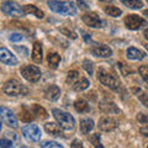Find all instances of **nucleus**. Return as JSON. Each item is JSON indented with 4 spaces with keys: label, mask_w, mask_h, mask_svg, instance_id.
<instances>
[{
    "label": "nucleus",
    "mask_w": 148,
    "mask_h": 148,
    "mask_svg": "<svg viewBox=\"0 0 148 148\" xmlns=\"http://www.w3.org/2000/svg\"><path fill=\"white\" fill-rule=\"evenodd\" d=\"M98 79L100 80L101 84H104L105 86H108L109 89L117 91L121 86V82H120L119 77L116 75V73L110 71L108 68L101 67L98 71Z\"/></svg>",
    "instance_id": "obj_1"
},
{
    "label": "nucleus",
    "mask_w": 148,
    "mask_h": 148,
    "mask_svg": "<svg viewBox=\"0 0 148 148\" xmlns=\"http://www.w3.org/2000/svg\"><path fill=\"white\" fill-rule=\"evenodd\" d=\"M47 5L52 11L61 14V15H66V16L77 15V8L73 1H48Z\"/></svg>",
    "instance_id": "obj_2"
},
{
    "label": "nucleus",
    "mask_w": 148,
    "mask_h": 148,
    "mask_svg": "<svg viewBox=\"0 0 148 148\" xmlns=\"http://www.w3.org/2000/svg\"><path fill=\"white\" fill-rule=\"evenodd\" d=\"M52 112H53L54 119L59 123V126L62 127V130H66V131L74 130V127H75V120H74V117L71 114H68L63 110H59V109H53Z\"/></svg>",
    "instance_id": "obj_3"
},
{
    "label": "nucleus",
    "mask_w": 148,
    "mask_h": 148,
    "mask_svg": "<svg viewBox=\"0 0 148 148\" xmlns=\"http://www.w3.org/2000/svg\"><path fill=\"white\" fill-rule=\"evenodd\" d=\"M27 89L21 84L20 82H17L15 79H10L5 83L4 85V92L9 96H18L21 94H25Z\"/></svg>",
    "instance_id": "obj_4"
},
{
    "label": "nucleus",
    "mask_w": 148,
    "mask_h": 148,
    "mask_svg": "<svg viewBox=\"0 0 148 148\" xmlns=\"http://www.w3.org/2000/svg\"><path fill=\"white\" fill-rule=\"evenodd\" d=\"M1 10H3V12L5 14V15H9V16L20 17V16L25 15L24 8H22L21 5H18L17 3H14V1H5V3H3Z\"/></svg>",
    "instance_id": "obj_5"
},
{
    "label": "nucleus",
    "mask_w": 148,
    "mask_h": 148,
    "mask_svg": "<svg viewBox=\"0 0 148 148\" xmlns=\"http://www.w3.org/2000/svg\"><path fill=\"white\" fill-rule=\"evenodd\" d=\"M21 74L27 82H31V83L38 82L40 78H41L40 68L36 67V66H32V64H29V66H25L24 68H22L21 69Z\"/></svg>",
    "instance_id": "obj_6"
},
{
    "label": "nucleus",
    "mask_w": 148,
    "mask_h": 148,
    "mask_svg": "<svg viewBox=\"0 0 148 148\" xmlns=\"http://www.w3.org/2000/svg\"><path fill=\"white\" fill-rule=\"evenodd\" d=\"M22 135L25 136L27 141L38 142L41 140V130L37 125H26V126L22 127Z\"/></svg>",
    "instance_id": "obj_7"
},
{
    "label": "nucleus",
    "mask_w": 148,
    "mask_h": 148,
    "mask_svg": "<svg viewBox=\"0 0 148 148\" xmlns=\"http://www.w3.org/2000/svg\"><path fill=\"white\" fill-rule=\"evenodd\" d=\"M125 25H126L127 29L135 31V30H140L142 27H145L147 25V22L143 17L135 15V14H131V15H127L125 17Z\"/></svg>",
    "instance_id": "obj_8"
},
{
    "label": "nucleus",
    "mask_w": 148,
    "mask_h": 148,
    "mask_svg": "<svg viewBox=\"0 0 148 148\" xmlns=\"http://www.w3.org/2000/svg\"><path fill=\"white\" fill-rule=\"evenodd\" d=\"M0 120L6 123L9 127L17 128V119L15 117V115L12 114V111L10 109L5 108V106H0Z\"/></svg>",
    "instance_id": "obj_9"
},
{
    "label": "nucleus",
    "mask_w": 148,
    "mask_h": 148,
    "mask_svg": "<svg viewBox=\"0 0 148 148\" xmlns=\"http://www.w3.org/2000/svg\"><path fill=\"white\" fill-rule=\"evenodd\" d=\"M99 130L103 132H110L114 131L119 127V120L112 116H104L99 120Z\"/></svg>",
    "instance_id": "obj_10"
},
{
    "label": "nucleus",
    "mask_w": 148,
    "mask_h": 148,
    "mask_svg": "<svg viewBox=\"0 0 148 148\" xmlns=\"http://www.w3.org/2000/svg\"><path fill=\"white\" fill-rule=\"evenodd\" d=\"M0 62H3L6 66H16L18 63L17 58L5 47H0Z\"/></svg>",
    "instance_id": "obj_11"
},
{
    "label": "nucleus",
    "mask_w": 148,
    "mask_h": 148,
    "mask_svg": "<svg viewBox=\"0 0 148 148\" xmlns=\"http://www.w3.org/2000/svg\"><path fill=\"white\" fill-rule=\"evenodd\" d=\"M91 53L100 58H109L112 56V49L106 45H94L91 47Z\"/></svg>",
    "instance_id": "obj_12"
},
{
    "label": "nucleus",
    "mask_w": 148,
    "mask_h": 148,
    "mask_svg": "<svg viewBox=\"0 0 148 148\" xmlns=\"http://www.w3.org/2000/svg\"><path fill=\"white\" fill-rule=\"evenodd\" d=\"M82 20L84 21L85 25H88L89 27H94V29L101 27V20L95 12H86V14H84V15L82 16Z\"/></svg>",
    "instance_id": "obj_13"
},
{
    "label": "nucleus",
    "mask_w": 148,
    "mask_h": 148,
    "mask_svg": "<svg viewBox=\"0 0 148 148\" xmlns=\"http://www.w3.org/2000/svg\"><path fill=\"white\" fill-rule=\"evenodd\" d=\"M45 130L48 135L53 136V137H63V131H62V127L59 126L58 123L56 122H48V123H45Z\"/></svg>",
    "instance_id": "obj_14"
},
{
    "label": "nucleus",
    "mask_w": 148,
    "mask_h": 148,
    "mask_svg": "<svg viewBox=\"0 0 148 148\" xmlns=\"http://www.w3.org/2000/svg\"><path fill=\"white\" fill-rule=\"evenodd\" d=\"M61 96V89L57 85H49L45 89V98L51 101H56Z\"/></svg>",
    "instance_id": "obj_15"
},
{
    "label": "nucleus",
    "mask_w": 148,
    "mask_h": 148,
    "mask_svg": "<svg viewBox=\"0 0 148 148\" xmlns=\"http://www.w3.org/2000/svg\"><path fill=\"white\" fill-rule=\"evenodd\" d=\"M99 109L103 111L104 114H119L120 112V109L116 106V104H114L112 101H101L99 104Z\"/></svg>",
    "instance_id": "obj_16"
},
{
    "label": "nucleus",
    "mask_w": 148,
    "mask_h": 148,
    "mask_svg": "<svg viewBox=\"0 0 148 148\" xmlns=\"http://www.w3.org/2000/svg\"><path fill=\"white\" fill-rule=\"evenodd\" d=\"M127 58L128 59H132V61H141L146 57V54L140 51L138 48H135V47H130L127 48Z\"/></svg>",
    "instance_id": "obj_17"
},
{
    "label": "nucleus",
    "mask_w": 148,
    "mask_h": 148,
    "mask_svg": "<svg viewBox=\"0 0 148 148\" xmlns=\"http://www.w3.org/2000/svg\"><path fill=\"white\" fill-rule=\"evenodd\" d=\"M32 59L36 63L42 62V43L41 42H35L34 48H32Z\"/></svg>",
    "instance_id": "obj_18"
},
{
    "label": "nucleus",
    "mask_w": 148,
    "mask_h": 148,
    "mask_svg": "<svg viewBox=\"0 0 148 148\" xmlns=\"http://www.w3.org/2000/svg\"><path fill=\"white\" fill-rule=\"evenodd\" d=\"M92 128H94V121L91 119L85 117L80 120V131L83 135H88Z\"/></svg>",
    "instance_id": "obj_19"
},
{
    "label": "nucleus",
    "mask_w": 148,
    "mask_h": 148,
    "mask_svg": "<svg viewBox=\"0 0 148 148\" xmlns=\"http://www.w3.org/2000/svg\"><path fill=\"white\" fill-rule=\"evenodd\" d=\"M24 11L25 14H30V15H35L36 17H38V18H42L45 16V14L42 10H40L37 6L35 5H32V4H27V5L24 6Z\"/></svg>",
    "instance_id": "obj_20"
},
{
    "label": "nucleus",
    "mask_w": 148,
    "mask_h": 148,
    "mask_svg": "<svg viewBox=\"0 0 148 148\" xmlns=\"http://www.w3.org/2000/svg\"><path fill=\"white\" fill-rule=\"evenodd\" d=\"M47 62H48L49 68H52V69L58 68L59 63H61V56H59L58 53H56V52L48 53V56H47Z\"/></svg>",
    "instance_id": "obj_21"
},
{
    "label": "nucleus",
    "mask_w": 148,
    "mask_h": 148,
    "mask_svg": "<svg viewBox=\"0 0 148 148\" xmlns=\"http://www.w3.org/2000/svg\"><path fill=\"white\" fill-rule=\"evenodd\" d=\"M18 117H20V120L24 122H30V121H34L35 115L32 112V110L27 109V108H22L20 110V114H18Z\"/></svg>",
    "instance_id": "obj_22"
},
{
    "label": "nucleus",
    "mask_w": 148,
    "mask_h": 148,
    "mask_svg": "<svg viewBox=\"0 0 148 148\" xmlns=\"http://www.w3.org/2000/svg\"><path fill=\"white\" fill-rule=\"evenodd\" d=\"M132 91L137 95L138 100H140L141 103L143 104V106L148 108V94H147V92L143 91V90H141L140 88H132Z\"/></svg>",
    "instance_id": "obj_23"
},
{
    "label": "nucleus",
    "mask_w": 148,
    "mask_h": 148,
    "mask_svg": "<svg viewBox=\"0 0 148 148\" xmlns=\"http://www.w3.org/2000/svg\"><path fill=\"white\" fill-rule=\"evenodd\" d=\"M74 109H75L78 112H86L89 111V104L86 103L84 99H78L74 103Z\"/></svg>",
    "instance_id": "obj_24"
},
{
    "label": "nucleus",
    "mask_w": 148,
    "mask_h": 148,
    "mask_svg": "<svg viewBox=\"0 0 148 148\" xmlns=\"http://www.w3.org/2000/svg\"><path fill=\"white\" fill-rule=\"evenodd\" d=\"M104 11L106 12V15H109L111 17H119L122 14L121 9H119L117 6H115V5H108V6H105L104 8Z\"/></svg>",
    "instance_id": "obj_25"
},
{
    "label": "nucleus",
    "mask_w": 148,
    "mask_h": 148,
    "mask_svg": "<svg viewBox=\"0 0 148 148\" xmlns=\"http://www.w3.org/2000/svg\"><path fill=\"white\" fill-rule=\"evenodd\" d=\"M78 80H79V72H78V71H71V72H68L67 79H66L68 85H73L74 86L78 83Z\"/></svg>",
    "instance_id": "obj_26"
},
{
    "label": "nucleus",
    "mask_w": 148,
    "mask_h": 148,
    "mask_svg": "<svg viewBox=\"0 0 148 148\" xmlns=\"http://www.w3.org/2000/svg\"><path fill=\"white\" fill-rule=\"evenodd\" d=\"M32 112H34L35 116L40 117V119H47V116H48L47 111H46L42 108V106H40V105H37V104L32 106Z\"/></svg>",
    "instance_id": "obj_27"
},
{
    "label": "nucleus",
    "mask_w": 148,
    "mask_h": 148,
    "mask_svg": "<svg viewBox=\"0 0 148 148\" xmlns=\"http://www.w3.org/2000/svg\"><path fill=\"white\" fill-rule=\"evenodd\" d=\"M122 4H125L130 9H133V10H137V9H141L143 6V3L141 0H122Z\"/></svg>",
    "instance_id": "obj_28"
},
{
    "label": "nucleus",
    "mask_w": 148,
    "mask_h": 148,
    "mask_svg": "<svg viewBox=\"0 0 148 148\" xmlns=\"http://www.w3.org/2000/svg\"><path fill=\"white\" fill-rule=\"evenodd\" d=\"M89 84L90 83H89V80H88L86 78H82V79L78 80V83L73 88H74V90L75 91H83V90H85V89L89 88Z\"/></svg>",
    "instance_id": "obj_29"
},
{
    "label": "nucleus",
    "mask_w": 148,
    "mask_h": 148,
    "mask_svg": "<svg viewBox=\"0 0 148 148\" xmlns=\"http://www.w3.org/2000/svg\"><path fill=\"white\" fill-rule=\"evenodd\" d=\"M89 141L91 142V145L94 146L95 148H104L103 145H101V142H100V135L99 133H94V135H91L89 137Z\"/></svg>",
    "instance_id": "obj_30"
},
{
    "label": "nucleus",
    "mask_w": 148,
    "mask_h": 148,
    "mask_svg": "<svg viewBox=\"0 0 148 148\" xmlns=\"http://www.w3.org/2000/svg\"><path fill=\"white\" fill-rule=\"evenodd\" d=\"M83 68L85 69L89 75H92V72H94V64H92L91 61H89V59H84V61H83Z\"/></svg>",
    "instance_id": "obj_31"
},
{
    "label": "nucleus",
    "mask_w": 148,
    "mask_h": 148,
    "mask_svg": "<svg viewBox=\"0 0 148 148\" xmlns=\"http://www.w3.org/2000/svg\"><path fill=\"white\" fill-rule=\"evenodd\" d=\"M41 147L42 148H63L59 143L54 142V141H45L41 143Z\"/></svg>",
    "instance_id": "obj_32"
},
{
    "label": "nucleus",
    "mask_w": 148,
    "mask_h": 148,
    "mask_svg": "<svg viewBox=\"0 0 148 148\" xmlns=\"http://www.w3.org/2000/svg\"><path fill=\"white\" fill-rule=\"evenodd\" d=\"M138 73L142 77V79L148 84V66H141L138 68Z\"/></svg>",
    "instance_id": "obj_33"
},
{
    "label": "nucleus",
    "mask_w": 148,
    "mask_h": 148,
    "mask_svg": "<svg viewBox=\"0 0 148 148\" xmlns=\"http://www.w3.org/2000/svg\"><path fill=\"white\" fill-rule=\"evenodd\" d=\"M12 147H14V142L12 141H10L6 137L0 138V148H12Z\"/></svg>",
    "instance_id": "obj_34"
},
{
    "label": "nucleus",
    "mask_w": 148,
    "mask_h": 148,
    "mask_svg": "<svg viewBox=\"0 0 148 148\" xmlns=\"http://www.w3.org/2000/svg\"><path fill=\"white\" fill-rule=\"evenodd\" d=\"M59 31H61L64 36H67V37H69V38H72V40H75V38H77L75 32L72 31V30H68V29H66V27H62V29L59 30Z\"/></svg>",
    "instance_id": "obj_35"
},
{
    "label": "nucleus",
    "mask_w": 148,
    "mask_h": 148,
    "mask_svg": "<svg viewBox=\"0 0 148 148\" xmlns=\"http://www.w3.org/2000/svg\"><path fill=\"white\" fill-rule=\"evenodd\" d=\"M117 66H119L120 71H121V73L123 74V75H128V74H131V73H132L131 68H130V67H127L126 64H125V63H122V62L117 63Z\"/></svg>",
    "instance_id": "obj_36"
},
{
    "label": "nucleus",
    "mask_w": 148,
    "mask_h": 148,
    "mask_svg": "<svg viewBox=\"0 0 148 148\" xmlns=\"http://www.w3.org/2000/svg\"><path fill=\"white\" fill-rule=\"evenodd\" d=\"M136 119H137V121L140 122V123H142L143 126H146V125H148V115L147 114H143V112H140L136 116Z\"/></svg>",
    "instance_id": "obj_37"
},
{
    "label": "nucleus",
    "mask_w": 148,
    "mask_h": 148,
    "mask_svg": "<svg viewBox=\"0 0 148 148\" xmlns=\"http://www.w3.org/2000/svg\"><path fill=\"white\" fill-rule=\"evenodd\" d=\"M6 138H9V140L12 141L14 143H16V142L20 141V138H18V136H17L16 132H10V131H8V132H6Z\"/></svg>",
    "instance_id": "obj_38"
},
{
    "label": "nucleus",
    "mask_w": 148,
    "mask_h": 148,
    "mask_svg": "<svg viewBox=\"0 0 148 148\" xmlns=\"http://www.w3.org/2000/svg\"><path fill=\"white\" fill-rule=\"evenodd\" d=\"M71 148H84V146H83L80 140H74L71 143Z\"/></svg>",
    "instance_id": "obj_39"
},
{
    "label": "nucleus",
    "mask_w": 148,
    "mask_h": 148,
    "mask_svg": "<svg viewBox=\"0 0 148 148\" xmlns=\"http://www.w3.org/2000/svg\"><path fill=\"white\" fill-rule=\"evenodd\" d=\"M21 40H22L21 34H12L10 36V41H12V42H17V41H21Z\"/></svg>",
    "instance_id": "obj_40"
},
{
    "label": "nucleus",
    "mask_w": 148,
    "mask_h": 148,
    "mask_svg": "<svg viewBox=\"0 0 148 148\" xmlns=\"http://www.w3.org/2000/svg\"><path fill=\"white\" fill-rule=\"evenodd\" d=\"M141 133H142L143 136H147V137H148V125L141 127Z\"/></svg>",
    "instance_id": "obj_41"
},
{
    "label": "nucleus",
    "mask_w": 148,
    "mask_h": 148,
    "mask_svg": "<svg viewBox=\"0 0 148 148\" xmlns=\"http://www.w3.org/2000/svg\"><path fill=\"white\" fill-rule=\"evenodd\" d=\"M78 5H80L82 9H89V5L85 1H78Z\"/></svg>",
    "instance_id": "obj_42"
},
{
    "label": "nucleus",
    "mask_w": 148,
    "mask_h": 148,
    "mask_svg": "<svg viewBox=\"0 0 148 148\" xmlns=\"http://www.w3.org/2000/svg\"><path fill=\"white\" fill-rule=\"evenodd\" d=\"M143 36H145V38L148 40V29L145 30V32H143Z\"/></svg>",
    "instance_id": "obj_43"
},
{
    "label": "nucleus",
    "mask_w": 148,
    "mask_h": 148,
    "mask_svg": "<svg viewBox=\"0 0 148 148\" xmlns=\"http://www.w3.org/2000/svg\"><path fill=\"white\" fill-rule=\"evenodd\" d=\"M143 15H145L146 17H148V9H147V10H145V11H143Z\"/></svg>",
    "instance_id": "obj_44"
},
{
    "label": "nucleus",
    "mask_w": 148,
    "mask_h": 148,
    "mask_svg": "<svg viewBox=\"0 0 148 148\" xmlns=\"http://www.w3.org/2000/svg\"><path fill=\"white\" fill-rule=\"evenodd\" d=\"M145 47H146V49L148 51V43H147V45H145Z\"/></svg>",
    "instance_id": "obj_45"
},
{
    "label": "nucleus",
    "mask_w": 148,
    "mask_h": 148,
    "mask_svg": "<svg viewBox=\"0 0 148 148\" xmlns=\"http://www.w3.org/2000/svg\"><path fill=\"white\" fill-rule=\"evenodd\" d=\"M0 131H1V120H0Z\"/></svg>",
    "instance_id": "obj_46"
},
{
    "label": "nucleus",
    "mask_w": 148,
    "mask_h": 148,
    "mask_svg": "<svg viewBox=\"0 0 148 148\" xmlns=\"http://www.w3.org/2000/svg\"><path fill=\"white\" fill-rule=\"evenodd\" d=\"M20 148H27V147H25V146H22V147H20Z\"/></svg>",
    "instance_id": "obj_47"
},
{
    "label": "nucleus",
    "mask_w": 148,
    "mask_h": 148,
    "mask_svg": "<svg viewBox=\"0 0 148 148\" xmlns=\"http://www.w3.org/2000/svg\"><path fill=\"white\" fill-rule=\"evenodd\" d=\"M147 148H148V147H147Z\"/></svg>",
    "instance_id": "obj_48"
}]
</instances>
